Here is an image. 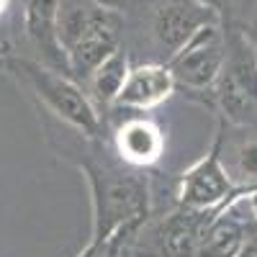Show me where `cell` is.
<instances>
[{
    "instance_id": "obj_17",
    "label": "cell",
    "mask_w": 257,
    "mask_h": 257,
    "mask_svg": "<svg viewBox=\"0 0 257 257\" xmlns=\"http://www.w3.org/2000/svg\"><path fill=\"white\" fill-rule=\"evenodd\" d=\"M254 59H257V49H254Z\"/></svg>"
},
{
    "instance_id": "obj_12",
    "label": "cell",
    "mask_w": 257,
    "mask_h": 257,
    "mask_svg": "<svg viewBox=\"0 0 257 257\" xmlns=\"http://www.w3.org/2000/svg\"><path fill=\"white\" fill-rule=\"evenodd\" d=\"M128 70H132V64H128V57L121 49L93 70V75L85 82H88V98L93 100L95 108L116 105V98L128 77Z\"/></svg>"
},
{
    "instance_id": "obj_15",
    "label": "cell",
    "mask_w": 257,
    "mask_h": 257,
    "mask_svg": "<svg viewBox=\"0 0 257 257\" xmlns=\"http://www.w3.org/2000/svg\"><path fill=\"white\" fill-rule=\"evenodd\" d=\"M249 44H252V49H257V16H254V21H252V31H249Z\"/></svg>"
},
{
    "instance_id": "obj_11",
    "label": "cell",
    "mask_w": 257,
    "mask_h": 257,
    "mask_svg": "<svg viewBox=\"0 0 257 257\" xmlns=\"http://www.w3.org/2000/svg\"><path fill=\"white\" fill-rule=\"evenodd\" d=\"M116 152L126 165L149 167L165 152V134L149 118H128L116 132Z\"/></svg>"
},
{
    "instance_id": "obj_13",
    "label": "cell",
    "mask_w": 257,
    "mask_h": 257,
    "mask_svg": "<svg viewBox=\"0 0 257 257\" xmlns=\"http://www.w3.org/2000/svg\"><path fill=\"white\" fill-rule=\"evenodd\" d=\"M234 167L244 183L257 185V137L244 139L237 149H234Z\"/></svg>"
},
{
    "instance_id": "obj_2",
    "label": "cell",
    "mask_w": 257,
    "mask_h": 257,
    "mask_svg": "<svg viewBox=\"0 0 257 257\" xmlns=\"http://www.w3.org/2000/svg\"><path fill=\"white\" fill-rule=\"evenodd\" d=\"M59 39L72 80H88L98 64L118 52L121 18L95 0L59 3Z\"/></svg>"
},
{
    "instance_id": "obj_7",
    "label": "cell",
    "mask_w": 257,
    "mask_h": 257,
    "mask_svg": "<svg viewBox=\"0 0 257 257\" xmlns=\"http://www.w3.org/2000/svg\"><path fill=\"white\" fill-rule=\"evenodd\" d=\"M208 24H219V16L206 0H165L155 11L152 34L157 47L170 59L193 39V34Z\"/></svg>"
},
{
    "instance_id": "obj_16",
    "label": "cell",
    "mask_w": 257,
    "mask_h": 257,
    "mask_svg": "<svg viewBox=\"0 0 257 257\" xmlns=\"http://www.w3.org/2000/svg\"><path fill=\"white\" fill-rule=\"evenodd\" d=\"M8 6H11V0H0V16L8 11Z\"/></svg>"
},
{
    "instance_id": "obj_3",
    "label": "cell",
    "mask_w": 257,
    "mask_h": 257,
    "mask_svg": "<svg viewBox=\"0 0 257 257\" xmlns=\"http://www.w3.org/2000/svg\"><path fill=\"white\" fill-rule=\"evenodd\" d=\"M8 70L59 121H64L85 137H98L100 132L98 108L70 75L54 72L44 64H39L36 59H13Z\"/></svg>"
},
{
    "instance_id": "obj_10",
    "label": "cell",
    "mask_w": 257,
    "mask_h": 257,
    "mask_svg": "<svg viewBox=\"0 0 257 257\" xmlns=\"http://www.w3.org/2000/svg\"><path fill=\"white\" fill-rule=\"evenodd\" d=\"M175 77L167 64H137L128 70V77L116 98L118 108L132 111H149L165 103L175 93Z\"/></svg>"
},
{
    "instance_id": "obj_8",
    "label": "cell",
    "mask_w": 257,
    "mask_h": 257,
    "mask_svg": "<svg viewBox=\"0 0 257 257\" xmlns=\"http://www.w3.org/2000/svg\"><path fill=\"white\" fill-rule=\"evenodd\" d=\"M24 34L39 54V64L70 75L67 52L59 39V0H26L24 6Z\"/></svg>"
},
{
    "instance_id": "obj_6",
    "label": "cell",
    "mask_w": 257,
    "mask_h": 257,
    "mask_svg": "<svg viewBox=\"0 0 257 257\" xmlns=\"http://www.w3.org/2000/svg\"><path fill=\"white\" fill-rule=\"evenodd\" d=\"M237 190L231 185V178L226 167L221 165V134H216L208 152L183 173L178 188V206L201 208V211L219 208Z\"/></svg>"
},
{
    "instance_id": "obj_9",
    "label": "cell",
    "mask_w": 257,
    "mask_h": 257,
    "mask_svg": "<svg viewBox=\"0 0 257 257\" xmlns=\"http://www.w3.org/2000/svg\"><path fill=\"white\" fill-rule=\"evenodd\" d=\"M249 224V216H237V211L231 208V198H226L206 224L196 257H239L247 239L252 237Z\"/></svg>"
},
{
    "instance_id": "obj_14",
    "label": "cell",
    "mask_w": 257,
    "mask_h": 257,
    "mask_svg": "<svg viewBox=\"0 0 257 257\" xmlns=\"http://www.w3.org/2000/svg\"><path fill=\"white\" fill-rule=\"evenodd\" d=\"M239 206L247 211L249 221L257 226V185H247L239 190Z\"/></svg>"
},
{
    "instance_id": "obj_4",
    "label": "cell",
    "mask_w": 257,
    "mask_h": 257,
    "mask_svg": "<svg viewBox=\"0 0 257 257\" xmlns=\"http://www.w3.org/2000/svg\"><path fill=\"white\" fill-rule=\"evenodd\" d=\"M175 85L190 90L213 88L226 64V36L219 24H208L193 34L185 47H180L167 62Z\"/></svg>"
},
{
    "instance_id": "obj_5",
    "label": "cell",
    "mask_w": 257,
    "mask_h": 257,
    "mask_svg": "<svg viewBox=\"0 0 257 257\" xmlns=\"http://www.w3.org/2000/svg\"><path fill=\"white\" fill-rule=\"evenodd\" d=\"M216 208H185L178 206L167 213L147 234V244L142 247L144 257H196L201 234Z\"/></svg>"
},
{
    "instance_id": "obj_1",
    "label": "cell",
    "mask_w": 257,
    "mask_h": 257,
    "mask_svg": "<svg viewBox=\"0 0 257 257\" xmlns=\"http://www.w3.org/2000/svg\"><path fill=\"white\" fill-rule=\"evenodd\" d=\"M85 178L93 193V237L90 247L103 249L118 234L137 231L149 216V183L142 175L85 162Z\"/></svg>"
}]
</instances>
